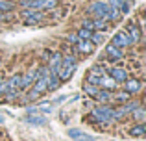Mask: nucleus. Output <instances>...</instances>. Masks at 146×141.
Here are the masks:
<instances>
[{
  "instance_id": "obj_1",
  "label": "nucleus",
  "mask_w": 146,
  "mask_h": 141,
  "mask_svg": "<svg viewBox=\"0 0 146 141\" xmlns=\"http://www.w3.org/2000/svg\"><path fill=\"white\" fill-rule=\"evenodd\" d=\"M93 117H94V121L104 123V124H113L115 123V119H113V108H109V106H106V104L94 106V108H93Z\"/></svg>"
},
{
  "instance_id": "obj_32",
  "label": "nucleus",
  "mask_w": 146,
  "mask_h": 141,
  "mask_svg": "<svg viewBox=\"0 0 146 141\" xmlns=\"http://www.w3.org/2000/svg\"><path fill=\"white\" fill-rule=\"evenodd\" d=\"M0 19H6V13H4V11H0Z\"/></svg>"
},
{
  "instance_id": "obj_3",
  "label": "nucleus",
  "mask_w": 146,
  "mask_h": 141,
  "mask_svg": "<svg viewBox=\"0 0 146 141\" xmlns=\"http://www.w3.org/2000/svg\"><path fill=\"white\" fill-rule=\"evenodd\" d=\"M76 71V58L72 54L63 56L61 58V69H59V80H68L72 76V72Z\"/></svg>"
},
{
  "instance_id": "obj_24",
  "label": "nucleus",
  "mask_w": 146,
  "mask_h": 141,
  "mask_svg": "<svg viewBox=\"0 0 146 141\" xmlns=\"http://www.w3.org/2000/svg\"><path fill=\"white\" fill-rule=\"evenodd\" d=\"M91 33H93L91 30H87V28H82V30L78 32V37H80V39H91Z\"/></svg>"
},
{
  "instance_id": "obj_33",
  "label": "nucleus",
  "mask_w": 146,
  "mask_h": 141,
  "mask_svg": "<svg viewBox=\"0 0 146 141\" xmlns=\"http://www.w3.org/2000/svg\"><path fill=\"white\" fill-rule=\"evenodd\" d=\"M4 82V78H2V74H0V84H2Z\"/></svg>"
},
{
  "instance_id": "obj_25",
  "label": "nucleus",
  "mask_w": 146,
  "mask_h": 141,
  "mask_svg": "<svg viewBox=\"0 0 146 141\" xmlns=\"http://www.w3.org/2000/svg\"><path fill=\"white\" fill-rule=\"evenodd\" d=\"M76 141H96L93 138V136H87V134H83V132H80L78 136H76Z\"/></svg>"
},
{
  "instance_id": "obj_26",
  "label": "nucleus",
  "mask_w": 146,
  "mask_h": 141,
  "mask_svg": "<svg viewBox=\"0 0 146 141\" xmlns=\"http://www.w3.org/2000/svg\"><path fill=\"white\" fill-rule=\"evenodd\" d=\"M91 41H93V43H102V41H104V35H102V32L91 33Z\"/></svg>"
},
{
  "instance_id": "obj_19",
  "label": "nucleus",
  "mask_w": 146,
  "mask_h": 141,
  "mask_svg": "<svg viewBox=\"0 0 146 141\" xmlns=\"http://www.w3.org/2000/svg\"><path fill=\"white\" fill-rule=\"evenodd\" d=\"M139 106H141L139 102H128L126 106H122V112H124L126 115H128V113H131L133 110H135V108H139Z\"/></svg>"
},
{
  "instance_id": "obj_12",
  "label": "nucleus",
  "mask_w": 146,
  "mask_h": 141,
  "mask_svg": "<svg viewBox=\"0 0 146 141\" xmlns=\"http://www.w3.org/2000/svg\"><path fill=\"white\" fill-rule=\"evenodd\" d=\"M111 78L115 80V82H124L126 78H128V72H126L124 69H120V67H113V69L109 71Z\"/></svg>"
},
{
  "instance_id": "obj_4",
  "label": "nucleus",
  "mask_w": 146,
  "mask_h": 141,
  "mask_svg": "<svg viewBox=\"0 0 146 141\" xmlns=\"http://www.w3.org/2000/svg\"><path fill=\"white\" fill-rule=\"evenodd\" d=\"M57 4V0H26L22 6L32 7V9H52Z\"/></svg>"
},
{
  "instance_id": "obj_22",
  "label": "nucleus",
  "mask_w": 146,
  "mask_h": 141,
  "mask_svg": "<svg viewBox=\"0 0 146 141\" xmlns=\"http://www.w3.org/2000/svg\"><path fill=\"white\" fill-rule=\"evenodd\" d=\"M87 82L89 84H94V86H102V76H94V74H89V78H87Z\"/></svg>"
},
{
  "instance_id": "obj_7",
  "label": "nucleus",
  "mask_w": 146,
  "mask_h": 141,
  "mask_svg": "<svg viewBox=\"0 0 146 141\" xmlns=\"http://www.w3.org/2000/svg\"><path fill=\"white\" fill-rule=\"evenodd\" d=\"M61 58H63V56H61L59 52L50 54V58H48V69L52 71V72H59V69H61Z\"/></svg>"
},
{
  "instance_id": "obj_16",
  "label": "nucleus",
  "mask_w": 146,
  "mask_h": 141,
  "mask_svg": "<svg viewBox=\"0 0 146 141\" xmlns=\"http://www.w3.org/2000/svg\"><path fill=\"white\" fill-rule=\"evenodd\" d=\"M144 132H146V126L143 123H139V124H135V126L129 130V134L131 136H137V138H141V136H144Z\"/></svg>"
},
{
  "instance_id": "obj_5",
  "label": "nucleus",
  "mask_w": 146,
  "mask_h": 141,
  "mask_svg": "<svg viewBox=\"0 0 146 141\" xmlns=\"http://www.w3.org/2000/svg\"><path fill=\"white\" fill-rule=\"evenodd\" d=\"M37 76H39V69H32L28 74L21 76V86H19V89H26V87H30L33 82H35Z\"/></svg>"
},
{
  "instance_id": "obj_2",
  "label": "nucleus",
  "mask_w": 146,
  "mask_h": 141,
  "mask_svg": "<svg viewBox=\"0 0 146 141\" xmlns=\"http://www.w3.org/2000/svg\"><path fill=\"white\" fill-rule=\"evenodd\" d=\"M109 4L106 2V0H96V2H93L89 7H87V11H89L91 15H94L96 19H102V21H109Z\"/></svg>"
},
{
  "instance_id": "obj_31",
  "label": "nucleus",
  "mask_w": 146,
  "mask_h": 141,
  "mask_svg": "<svg viewBox=\"0 0 146 141\" xmlns=\"http://www.w3.org/2000/svg\"><path fill=\"white\" fill-rule=\"evenodd\" d=\"M39 112V108H35V106H30L28 108V115H32V113H37Z\"/></svg>"
},
{
  "instance_id": "obj_23",
  "label": "nucleus",
  "mask_w": 146,
  "mask_h": 141,
  "mask_svg": "<svg viewBox=\"0 0 146 141\" xmlns=\"http://www.w3.org/2000/svg\"><path fill=\"white\" fill-rule=\"evenodd\" d=\"M131 113H133V115H135V117H137V119H139V121H143V119H144V115H146L143 106H139V108H135V110H133Z\"/></svg>"
},
{
  "instance_id": "obj_29",
  "label": "nucleus",
  "mask_w": 146,
  "mask_h": 141,
  "mask_svg": "<svg viewBox=\"0 0 146 141\" xmlns=\"http://www.w3.org/2000/svg\"><path fill=\"white\" fill-rule=\"evenodd\" d=\"M80 37H78V33H70V35H67V41H70V43H76Z\"/></svg>"
},
{
  "instance_id": "obj_10",
  "label": "nucleus",
  "mask_w": 146,
  "mask_h": 141,
  "mask_svg": "<svg viewBox=\"0 0 146 141\" xmlns=\"http://www.w3.org/2000/svg\"><path fill=\"white\" fill-rule=\"evenodd\" d=\"M128 37H129V43H137V41H141V30L139 26L135 24V22H131V24H128Z\"/></svg>"
},
{
  "instance_id": "obj_18",
  "label": "nucleus",
  "mask_w": 146,
  "mask_h": 141,
  "mask_svg": "<svg viewBox=\"0 0 146 141\" xmlns=\"http://www.w3.org/2000/svg\"><path fill=\"white\" fill-rule=\"evenodd\" d=\"M107 28V22L102 21V19H96V21H93V30H98V32H102V30Z\"/></svg>"
},
{
  "instance_id": "obj_17",
  "label": "nucleus",
  "mask_w": 146,
  "mask_h": 141,
  "mask_svg": "<svg viewBox=\"0 0 146 141\" xmlns=\"http://www.w3.org/2000/svg\"><path fill=\"white\" fill-rule=\"evenodd\" d=\"M102 86L107 87V89H111V87H117V82H115L111 76H106V74H104L102 76Z\"/></svg>"
},
{
  "instance_id": "obj_13",
  "label": "nucleus",
  "mask_w": 146,
  "mask_h": 141,
  "mask_svg": "<svg viewBox=\"0 0 146 141\" xmlns=\"http://www.w3.org/2000/svg\"><path fill=\"white\" fill-rule=\"evenodd\" d=\"M26 123L28 124H46V117L32 113V115H26Z\"/></svg>"
},
{
  "instance_id": "obj_28",
  "label": "nucleus",
  "mask_w": 146,
  "mask_h": 141,
  "mask_svg": "<svg viewBox=\"0 0 146 141\" xmlns=\"http://www.w3.org/2000/svg\"><path fill=\"white\" fill-rule=\"evenodd\" d=\"M128 98H129L128 93H118V95H117V100H118V102H126Z\"/></svg>"
},
{
  "instance_id": "obj_27",
  "label": "nucleus",
  "mask_w": 146,
  "mask_h": 141,
  "mask_svg": "<svg viewBox=\"0 0 146 141\" xmlns=\"http://www.w3.org/2000/svg\"><path fill=\"white\" fill-rule=\"evenodd\" d=\"M89 74H94V76H104V74H106V71H104L102 67H93Z\"/></svg>"
},
{
  "instance_id": "obj_15",
  "label": "nucleus",
  "mask_w": 146,
  "mask_h": 141,
  "mask_svg": "<svg viewBox=\"0 0 146 141\" xmlns=\"http://www.w3.org/2000/svg\"><path fill=\"white\" fill-rule=\"evenodd\" d=\"M94 97H96L98 98V100L100 102H104V104H106V102H109L111 100V98H113V95H111L109 93V91H107V89H102V91H96V95H94Z\"/></svg>"
},
{
  "instance_id": "obj_9",
  "label": "nucleus",
  "mask_w": 146,
  "mask_h": 141,
  "mask_svg": "<svg viewBox=\"0 0 146 141\" xmlns=\"http://www.w3.org/2000/svg\"><path fill=\"white\" fill-rule=\"evenodd\" d=\"M106 54H107V58H109V59H122L124 50H122V48H118V47H115L113 43H109L106 47Z\"/></svg>"
},
{
  "instance_id": "obj_11",
  "label": "nucleus",
  "mask_w": 146,
  "mask_h": 141,
  "mask_svg": "<svg viewBox=\"0 0 146 141\" xmlns=\"http://www.w3.org/2000/svg\"><path fill=\"white\" fill-rule=\"evenodd\" d=\"M76 45H78V50L83 52V54H91L94 48V43L91 39H78L76 41Z\"/></svg>"
},
{
  "instance_id": "obj_30",
  "label": "nucleus",
  "mask_w": 146,
  "mask_h": 141,
  "mask_svg": "<svg viewBox=\"0 0 146 141\" xmlns=\"http://www.w3.org/2000/svg\"><path fill=\"white\" fill-rule=\"evenodd\" d=\"M83 28H87V30L93 32V21H85V22H83Z\"/></svg>"
},
{
  "instance_id": "obj_20",
  "label": "nucleus",
  "mask_w": 146,
  "mask_h": 141,
  "mask_svg": "<svg viewBox=\"0 0 146 141\" xmlns=\"http://www.w3.org/2000/svg\"><path fill=\"white\" fill-rule=\"evenodd\" d=\"M83 91H85L87 95H96V91H98V86H94V84H89V82H87L85 86H83Z\"/></svg>"
},
{
  "instance_id": "obj_6",
  "label": "nucleus",
  "mask_w": 146,
  "mask_h": 141,
  "mask_svg": "<svg viewBox=\"0 0 146 141\" xmlns=\"http://www.w3.org/2000/svg\"><path fill=\"white\" fill-rule=\"evenodd\" d=\"M111 43H113L115 47H118V48H126V47H129V45H131L126 32H118L117 35H113V41H111Z\"/></svg>"
},
{
  "instance_id": "obj_8",
  "label": "nucleus",
  "mask_w": 146,
  "mask_h": 141,
  "mask_svg": "<svg viewBox=\"0 0 146 141\" xmlns=\"http://www.w3.org/2000/svg\"><path fill=\"white\" fill-rule=\"evenodd\" d=\"M22 17L26 19V22H37V21H43V13L41 11H35L32 7H26L22 11Z\"/></svg>"
},
{
  "instance_id": "obj_14",
  "label": "nucleus",
  "mask_w": 146,
  "mask_h": 141,
  "mask_svg": "<svg viewBox=\"0 0 146 141\" xmlns=\"http://www.w3.org/2000/svg\"><path fill=\"white\" fill-rule=\"evenodd\" d=\"M126 82V89H128V93H137V91H141V82L139 80H124Z\"/></svg>"
},
{
  "instance_id": "obj_34",
  "label": "nucleus",
  "mask_w": 146,
  "mask_h": 141,
  "mask_svg": "<svg viewBox=\"0 0 146 141\" xmlns=\"http://www.w3.org/2000/svg\"><path fill=\"white\" fill-rule=\"evenodd\" d=\"M2 121H4V117H0V123H2Z\"/></svg>"
},
{
  "instance_id": "obj_21",
  "label": "nucleus",
  "mask_w": 146,
  "mask_h": 141,
  "mask_svg": "<svg viewBox=\"0 0 146 141\" xmlns=\"http://www.w3.org/2000/svg\"><path fill=\"white\" fill-rule=\"evenodd\" d=\"M13 9V2L9 0H0V11H11Z\"/></svg>"
}]
</instances>
